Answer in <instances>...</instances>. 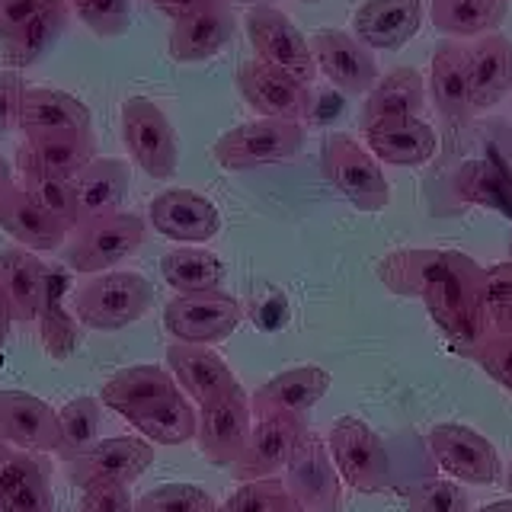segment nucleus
I'll list each match as a JSON object with an SVG mask.
<instances>
[{
  "instance_id": "1",
  "label": "nucleus",
  "mask_w": 512,
  "mask_h": 512,
  "mask_svg": "<svg viewBox=\"0 0 512 512\" xmlns=\"http://www.w3.org/2000/svg\"><path fill=\"white\" fill-rule=\"evenodd\" d=\"M378 279L400 298L426 304L432 324L461 356H474L493 333L484 301V266L458 250H391L378 266Z\"/></svg>"
},
{
  "instance_id": "2",
  "label": "nucleus",
  "mask_w": 512,
  "mask_h": 512,
  "mask_svg": "<svg viewBox=\"0 0 512 512\" xmlns=\"http://www.w3.org/2000/svg\"><path fill=\"white\" fill-rule=\"evenodd\" d=\"M154 288L151 282L132 269L96 272L74 292V314L80 327L96 333H116L132 327L151 311Z\"/></svg>"
},
{
  "instance_id": "3",
  "label": "nucleus",
  "mask_w": 512,
  "mask_h": 512,
  "mask_svg": "<svg viewBox=\"0 0 512 512\" xmlns=\"http://www.w3.org/2000/svg\"><path fill=\"white\" fill-rule=\"evenodd\" d=\"M320 173L359 212L375 215L391 202L388 176H384L375 154L352 135L333 132L324 138V144H320Z\"/></svg>"
},
{
  "instance_id": "4",
  "label": "nucleus",
  "mask_w": 512,
  "mask_h": 512,
  "mask_svg": "<svg viewBox=\"0 0 512 512\" xmlns=\"http://www.w3.org/2000/svg\"><path fill=\"white\" fill-rule=\"evenodd\" d=\"M148 240V221L135 212H116L77 224L64 247V263L74 272H109L112 266L135 256Z\"/></svg>"
},
{
  "instance_id": "5",
  "label": "nucleus",
  "mask_w": 512,
  "mask_h": 512,
  "mask_svg": "<svg viewBox=\"0 0 512 512\" xmlns=\"http://www.w3.org/2000/svg\"><path fill=\"white\" fill-rule=\"evenodd\" d=\"M304 141H308V132H304L301 122H285V119H256V122H244L224 132L212 157L224 170L244 173V170H260V167H272V164H285L304 151Z\"/></svg>"
},
{
  "instance_id": "6",
  "label": "nucleus",
  "mask_w": 512,
  "mask_h": 512,
  "mask_svg": "<svg viewBox=\"0 0 512 512\" xmlns=\"http://www.w3.org/2000/svg\"><path fill=\"white\" fill-rule=\"evenodd\" d=\"M122 141L135 164L151 180H170L180 164V141L151 96H128L122 103Z\"/></svg>"
},
{
  "instance_id": "7",
  "label": "nucleus",
  "mask_w": 512,
  "mask_h": 512,
  "mask_svg": "<svg viewBox=\"0 0 512 512\" xmlns=\"http://www.w3.org/2000/svg\"><path fill=\"white\" fill-rule=\"evenodd\" d=\"M330 458L343 484L356 493H381L391 477V458L381 436L359 416H340L327 436Z\"/></svg>"
},
{
  "instance_id": "8",
  "label": "nucleus",
  "mask_w": 512,
  "mask_h": 512,
  "mask_svg": "<svg viewBox=\"0 0 512 512\" xmlns=\"http://www.w3.org/2000/svg\"><path fill=\"white\" fill-rule=\"evenodd\" d=\"M244 320V304L234 295L221 292H196V295H176L164 308V327L176 343H196L215 346L237 330Z\"/></svg>"
},
{
  "instance_id": "9",
  "label": "nucleus",
  "mask_w": 512,
  "mask_h": 512,
  "mask_svg": "<svg viewBox=\"0 0 512 512\" xmlns=\"http://www.w3.org/2000/svg\"><path fill=\"white\" fill-rule=\"evenodd\" d=\"M282 484L292 500L311 512H343V477L330 458L327 442L314 429H304L292 458L285 464Z\"/></svg>"
},
{
  "instance_id": "10",
  "label": "nucleus",
  "mask_w": 512,
  "mask_h": 512,
  "mask_svg": "<svg viewBox=\"0 0 512 512\" xmlns=\"http://www.w3.org/2000/svg\"><path fill=\"white\" fill-rule=\"evenodd\" d=\"M247 39L260 61L272 64L279 71H288L292 77L304 80V84H314L317 64L311 55V39H304V32L279 7L272 4L250 7Z\"/></svg>"
},
{
  "instance_id": "11",
  "label": "nucleus",
  "mask_w": 512,
  "mask_h": 512,
  "mask_svg": "<svg viewBox=\"0 0 512 512\" xmlns=\"http://www.w3.org/2000/svg\"><path fill=\"white\" fill-rule=\"evenodd\" d=\"M151 464H154V445L144 436H112V439H100L90 452L64 461V477L80 490L96 484L132 487Z\"/></svg>"
},
{
  "instance_id": "12",
  "label": "nucleus",
  "mask_w": 512,
  "mask_h": 512,
  "mask_svg": "<svg viewBox=\"0 0 512 512\" xmlns=\"http://www.w3.org/2000/svg\"><path fill=\"white\" fill-rule=\"evenodd\" d=\"M237 90L250 109L260 112L263 119H285L304 122L311 116V84L292 77L288 71L272 68V64L253 58L237 68Z\"/></svg>"
},
{
  "instance_id": "13",
  "label": "nucleus",
  "mask_w": 512,
  "mask_h": 512,
  "mask_svg": "<svg viewBox=\"0 0 512 512\" xmlns=\"http://www.w3.org/2000/svg\"><path fill=\"white\" fill-rule=\"evenodd\" d=\"M426 445L436 464L455 480L477 487H490L500 480V455L487 436L464 423H439L429 429Z\"/></svg>"
},
{
  "instance_id": "14",
  "label": "nucleus",
  "mask_w": 512,
  "mask_h": 512,
  "mask_svg": "<svg viewBox=\"0 0 512 512\" xmlns=\"http://www.w3.org/2000/svg\"><path fill=\"white\" fill-rule=\"evenodd\" d=\"M253 429V410H250V397L247 391L237 388L231 394H224L212 404L199 407V452L208 464H218V468H231L240 458L244 445L250 439Z\"/></svg>"
},
{
  "instance_id": "15",
  "label": "nucleus",
  "mask_w": 512,
  "mask_h": 512,
  "mask_svg": "<svg viewBox=\"0 0 512 512\" xmlns=\"http://www.w3.org/2000/svg\"><path fill=\"white\" fill-rule=\"evenodd\" d=\"M304 429H308L304 416H292V413L260 416L250 429L244 452L231 464L234 477L240 484H247V480L276 477L279 471H285V464L292 458L298 439L304 436Z\"/></svg>"
},
{
  "instance_id": "16",
  "label": "nucleus",
  "mask_w": 512,
  "mask_h": 512,
  "mask_svg": "<svg viewBox=\"0 0 512 512\" xmlns=\"http://www.w3.org/2000/svg\"><path fill=\"white\" fill-rule=\"evenodd\" d=\"M311 55L317 71L324 74L336 90L349 96L368 93L378 80V64L372 58V48H365L346 29H317L311 36Z\"/></svg>"
},
{
  "instance_id": "17",
  "label": "nucleus",
  "mask_w": 512,
  "mask_h": 512,
  "mask_svg": "<svg viewBox=\"0 0 512 512\" xmlns=\"http://www.w3.org/2000/svg\"><path fill=\"white\" fill-rule=\"evenodd\" d=\"M237 32V20L228 0H205L189 10L170 29V58L176 64H202L221 55Z\"/></svg>"
},
{
  "instance_id": "18",
  "label": "nucleus",
  "mask_w": 512,
  "mask_h": 512,
  "mask_svg": "<svg viewBox=\"0 0 512 512\" xmlns=\"http://www.w3.org/2000/svg\"><path fill=\"white\" fill-rule=\"evenodd\" d=\"M148 221L160 237L176 244H205L221 231V212L196 189H164L151 199Z\"/></svg>"
},
{
  "instance_id": "19",
  "label": "nucleus",
  "mask_w": 512,
  "mask_h": 512,
  "mask_svg": "<svg viewBox=\"0 0 512 512\" xmlns=\"http://www.w3.org/2000/svg\"><path fill=\"white\" fill-rule=\"evenodd\" d=\"M96 157V138L90 132H58L26 138L16 151V167L23 180L29 176H55V180H74Z\"/></svg>"
},
{
  "instance_id": "20",
  "label": "nucleus",
  "mask_w": 512,
  "mask_h": 512,
  "mask_svg": "<svg viewBox=\"0 0 512 512\" xmlns=\"http://www.w3.org/2000/svg\"><path fill=\"white\" fill-rule=\"evenodd\" d=\"M429 96L448 132H461V128L471 125L474 103L468 87V68H464V45H458L455 39H442L436 52H432Z\"/></svg>"
},
{
  "instance_id": "21",
  "label": "nucleus",
  "mask_w": 512,
  "mask_h": 512,
  "mask_svg": "<svg viewBox=\"0 0 512 512\" xmlns=\"http://www.w3.org/2000/svg\"><path fill=\"white\" fill-rule=\"evenodd\" d=\"M0 228H4L16 244L32 253H48L68 244L71 228L29 196L26 186L0 189Z\"/></svg>"
},
{
  "instance_id": "22",
  "label": "nucleus",
  "mask_w": 512,
  "mask_h": 512,
  "mask_svg": "<svg viewBox=\"0 0 512 512\" xmlns=\"http://www.w3.org/2000/svg\"><path fill=\"white\" fill-rule=\"evenodd\" d=\"M423 26V0H362L352 36L372 52H397Z\"/></svg>"
},
{
  "instance_id": "23",
  "label": "nucleus",
  "mask_w": 512,
  "mask_h": 512,
  "mask_svg": "<svg viewBox=\"0 0 512 512\" xmlns=\"http://www.w3.org/2000/svg\"><path fill=\"white\" fill-rule=\"evenodd\" d=\"M167 368L180 384V391L196 400V404H212V400L231 394L237 388V378L212 346L196 343H173L167 346Z\"/></svg>"
},
{
  "instance_id": "24",
  "label": "nucleus",
  "mask_w": 512,
  "mask_h": 512,
  "mask_svg": "<svg viewBox=\"0 0 512 512\" xmlns=\"http://www.w3.org/2000/svg\"><path fill=\"white\" fill-rule=\"evenodd\" d=\"M0 436L23 452H55L58 413L42 397L26 391H0Z\"/></svg>"
},
{
  "instance_id": "25",
  "label": "nucleus",
  "mask_w": 512,
  "mask_h": 512,
  "mask_svg": "<svg viewBox=\"0 0 512 512\" xmlns=\"http://www.w3.org/2000/svg\"><path fill=\"white\" fill-rule=\"evenodd\" d=\"M365 148L391 167H426L439 151V135L420 116L384 119L362 128Z\"/></svg>"
},
{
  "instance_id": "26",
  "label": "nucleus",
  "mask_w": 512,
  "mask_h": 512,
  "mask_svg": "<svg viewBox=\"0 0 512 512\" xmlns=\"http://www.w3.org/2000/svg\"><path fill=\"white\" fill-rule=\"evenodd\" d=\"M48 269L36 253L26 247L0 250V295L13 314V324H32L42 311V301L48 292Z\"/></svg>"
},
{
  "instance_id": "27",
  "label": "nucleus",
  "mask_w": 512,
  "mask_h": 512,
  "mask_svg": "<svg viewBox=\"0 0 512 512\" xmlns=\"http://www.w3.org/2000/svg\"><path fill=\"white\" fill-rule=\"evenodd\" d=\"M330 391V372L320 365H298L269 378L250 394V410L253 416H272V413H292L304 416L317 400H324Z\"/></svg>"
},
{
  "instance_id": "28",
  "label": "nucleus",
  "mask_w": 512,
  "mask_h": 512,
  "mask_svg": "<svg viewBox=\"0 0 512 512\" xmlns=\"http://www.w3.org/2000/svg\"><path fill=\"white\" fill-rule=\"evenodd\" d=\"M464 68H468L474 112L493 109L512 90V42L503 32L474 39L471 45H464Z\"/></svg>"
},
{
  "instance_id": "29",
  "label": "nucleus",
  "mask_w": 512,
  "mask_h": 512,
  "mask_svg": "<svg viewBox=\"0 0 512 512\" xmlns=\"http://www.w3.org/2000/svg\"><path fill=\"white\" fill-rule=\"evenodd\" d=\"M132 186V167L122 157H93L74 176L77 189V224L122 212Z\"/></svg>"
},
{
  "instance_id": "30",
  "label": "nucleus",
  "mask_w": 512,
  "mask_h": 512,
  "mask_svg": "<svg viewBox=\"0 0 512 512\" xmlns=\"http://www.w3.org/2000/svg\"><path fill=\"white\" fill-rule=\"evenodd\" d=\"M16 128L26 138H39L58 132H90L93 119H90V106L71 93L52 87H26Z\"/></svg>"
},
{
  "instance_id": "31",
  "label": "nucleus",
  "mask_w": 512,
  "mask_h": 512,
  "mask_svg": "<svg viewBox=\"0 0 512 512\" xmlns=\"http://www.w3.org/2000/svg\"><path fill=\"white\" fill-rule=\"evenodd\" d=\"M176 391H180V384L170 375V368L132 365V368H122V372H116L103 384L100 400L109 410H116L119 416H125V420L132 423L135 416L148 413L151 407L173 397Z\"/></svg>"
},
{
  "instance_id": "32",
  "label": "nucleus",
  "mask_w": 512,
  "mask_h": 512,
  "mask_svg": "<svg viewBox=\"0 0 512 512\" xmlns=\"http://www.w3.org/2000/svg\"><path fill=\"white\" fill-rule=\"evenodd\" d=\"M426 106V80L416 68H394L375 80V87L365 93L362 106V128L384 122L420 116Z\"/></svg>"
},
{
  "instance_id": "33",
  "label": "nucleus",
  "mask_w": 512,
  "mask_h": 512,
  "mask_svg": "<svg viewBox=\"0 0 512 512\" xmlns=\"http://www.w3.org/2000/svg\"><path fill=\"white\" fill-rule=\"evenodd\" d=\"M68 20H71V0H55L52 7H45L42 13L32 16L20 32H13L4 42V58L10 68L23 71V68H32V64H39L52 52L64 32H68Z\"/></svg>"
},
{
  "instance_id": "34",
  "label": "nucleus",
  "mask_w": 512,
  "mask_h": 512,
  "mask_svg": "<svg viewBox=\"0 0 512 512\" xmlns=\"http://www.w3.org/2000/svg\"><path fill=\"white\" fill-rule=\"evenodd\" d=\"M509 0H432L429 20L445 39H480L503 26Z\"/></svg>"
},
{
  "instance_id": "35",
  "label": "nucleus",
  "mask_w": 512,
  "mask_h": 512,
  "mask_svg": "<svg viewBox=\"0 0 512 512\" xmlns=\"http://www.w3.org/2000/svg\"><path fill=\"white\" fill-rule=\"evenodd\" d=\"M39 333H42V346L48 352V359L64 362L74 356V349L80 343V320L68 308V276L52 269V279H48V292L39 311Z\"/></svg>"
},
{
  "instance_id": "36",
  "label": "nucleus",
  "mask_w": 512,
  "mask_h": 512,
  "mask_svg": "<svg viewBox=\"0 0 512 512\" xmlns=\"http://www.w3.org/2000/svg\"><path fill=\"white\" fill-rule=\"evenodd\" d=\"M160 276L176 295H196V292H215L224 285V263L221 256L202 247H180L170 250L160 260Z\"/></svg>"
},
{
  "instance_id": "37",
  "label": "nucleus",
  "mask_w": 512,
  "mask_h": 512,
  "mask_svg": "<svg viewBox=\"0 0 512 512\" xmlns=\"http://www.w3.org/2000/svg\"><path fill=\"white\" fill-rule=\"evenodd\" d=\"M132 426L151 445H186L189 439H196V432H199V410L192 407V400L183 391H176L173 397L160 400L148 413L135 416Z\"/></svg>"
},
{
  "instance_id": "38",
  "label": "nucleus",
  "mask_w": 512,
  "mask_h": 512,
  "mask_svg": "<svg viewBox=\"0 0 512 512\" xmlns=\"http://www.w3.org/2000/svg\"><path fill=\"white\" fill-rule=\"evenodd\" d=\"M100 423H103V400L96 397H77L58 413V448L55 455L61 461H71L77 455L90 452L100 442Z\"/></svg>"
},
{
  "instance_id": "39",
  "label": "nucleus",
  "mask_w": 512,
  "mask_h": 512,
  "mask_svg": "<svg viewBox=\"0 0 512 512\" xmlns=\"http://www.w3.org/2000/svg\"><path fill=\"white\" fill-rule=\"evenodd\" d=\"M212 493L196 484H160L135 500V512H215Z\"/></svg>"
},
{
  "instance_id": "40",
  "label": "nucleus",
  "mask_w": 512,
  "mask_h": 512,
  "mask_svg": "<svg viewBox=\"0 0 512 512\" xmlns=\"http://www.w3.org/2000/svg\"><path fill=\"white\" fill-rule=\"evenodd\" d=\"M71 10L100 39H116L132 26V0H71Z\"/></svg>"
},
{
  "instance_id": "41",
  "label": "nucleus",
  "mask_w": 512,
  "mask_h": 512,
  "mask_svg": "<svg viewBox=\"0 0 512 512\" xmlns=\"http://www.w3.org/2000/svg\"><path fill=\"white\" fill-rule=\"evenodd\" d=\"M29 196L36 199L48 215H55L68 228H77V189L74 180H55V176H29L23 180Z\"/></svg>"
},
{
  "instance_id": "42",
  "label": "nucleus",
  "mask_w": 512,
  "mask_h": 512,
  "mask_svg": "<svg viewBox=\"0 0 512 512\" xmlns=\"http://www.w3.org/2000/svg\"><path fill=\"white\" fill-rule=\"evenodd\" d=\"M285 484L279 477H263V480H247L240 484L228 500L218 503L215 512H276V506L285 500Z\"/></svg>"
},
{
  "instance_id": "43",
  "label": "nucleus",
  "mask_w": 512,
  "mask_h": 512,
  "mask_svg": "<svg viewBox=\"0 0 512 512\" xmlns=\"http://www.w3.org/2000/svg\"><path fill=\"white\" fill-rule=\"evenodd\" d=\"M45 471H52V461L39 452H10L7 458H0V509L13 500L32 477H39Z\"/></svg>"
},
{
  "instance_id": "44",
  "label": "nucleus",
  "mask_w": 512,
  "mask_h": 512,
  "mask_svg": "<svg viewBox=\"0 0 512 512\" xmlns=\"http://www.w3.org/2000/svg\"><path fill=\"white\" fill-rule=\"evenodd\" d=\"M471 500L455 480H426L407 500L410 512H468Z\"/></svg>"
},
{
  "instance_id": "45",
  "label": "nucleus",
  "mask_w": 512,
  "mask_h": 512,
  "mask_svg": "<svg viewBox=\"0 0 512 512\" xmlns=\"http://www.w3.org/2000/svg\"><path fill=\"white\" fill-rule=\"evenodd\" d=\"M484 372L506 388L512 394V336L506 333H490L484 343L477 346V352L471 356Z\"/></svg>"
},
{
  "instance_id": "46",
  "label": "nucleus",
  "mask_w": 512,
  "mask_h": 512,
  "mask_svg": "<svg viewBox=\"0 0 512 512\" xmlns=\"http://www.w3.org/2000/svg\"><path fill=\"white\" fill-rule=\"evenodd\" d=\"M80 512H135L128 484H96L80 496Z\"/></svg>"
},
{
  "instance_id": "47",
  "label": "nucleus",
  "mask_w": 512,
  "mask_h": 512,
  "mask_svg": "<svg viewBox=\"0 0 512 512\" xmlns=\"http://www.w3.org/2000/svg\"><path fill=\"white\" fill-rule=\"evenodd\" d=\"M0 512H55V496H52V471L32 477L29 484L7 500Z\"/></svg>"
},
{
  "instance_id": "48",
  "label": "nucleus",
  "mask_w": 512,
  "mask_h": 512,
  "mask_svg": "<svg viewBox=\"0 0 512 512\" xmlns=\"http://www.w3.org/2000/svg\"><path fill=\"white\" fill-rule=\"evenodd\" d=\"M26 80L20 71H0V135H10L16 122H20V106H23Z\"/></svg>"
},
{
  "instance_id": "49",
  "label": "nucleus",
  "mask_w": 512,
  "mask_h": 512,
  "mask_svg": "<svg viewBox=\"0 0 512 512\" xmlns=\"http://www.w3.org/2000/svg\"><path fill=\"white\" fill-rule=\"evenodd\" d=\"M52 4L55 0H0V42H7L13 32H20L32 16Z\"/></svg>"
},
{
  "instance_id": "50",
  "label": "nucleus",
  "mask_w": 512,
  "mask_h": 512,
  "mask_svg": "<svg viewBox=\"0 0 512 512\" xmlns=\"http://www.w3.org/2000/svg\"><path fill=\"white\" fill-rule=\"evenodd\" d=\"M148 4L154 10H160L164 16H170V20H180V16H186L189 10H196L199 4H205V0H148Z\"/></svg>"
},
{
  "instance_id": "51",
  "label": "nucleus",
  "mask_w": 512,
  "mask_h": 512,
  "mask_svg": "<svg viewBox=\"0 0 512 512\" xmlns=\"http://www.w3.org/2000/svg\"><path fill=\"white\" fill-rule=\"evenodd\" d=\"M490 324H493V333H506V336H512V295L490 314Z\"/></svg>"
},
{
  "instance_id": "52",
  "label": "nucleus",
  "mask_w": 512,
  "mask_h": 512,
  "mask_svg": "<svg viewBox=\"0 0 512 512\" xmlns=\"http://www.w3.org/2000/svg\"><path fill=\"white\" fill-rule=\"evenodd\" d=\"M10 324H13V314H10V308H7L4 295H0V349H4L7 336H10Z\"/></svg>"
},
{
  "instance_id": "53",
  "label": "nucleus",
  "mask_w": 512,
  "mask_h": 512,
  "mask_svg": "<svg viewBox=\"0 0 512 512\" xmlns=\"http://www.w3.org/2000/svg\"><path fill=\"white\" fill-rule=\"evenodd\" d=\"M276 512H311V509H308V506H301L298 500H292V496L285 493V500L276 506Z\"/></svg>"
},
{
  "instance_id": "54",
  "label": "nucleus",
  "mask_w": 512,
  "mask_h": 512,
  "mask_svg": "<svg viewBox=\"0 0 512 512\" xmlns=\"http://www.w3.org/2000/svg\"><path fill=\"white\" fill-rule=\"evenodd\" d=\"M7 186H13V170L7 164V157L0 154V189H7Z\"/></svg>"
},
{
  "instance_id": "55",
  "label": "nucleus",
  "mask_w": 512,
  "mask_h": 512,
  "mask_svg": "<svg viewBox=\"0 0 512 512\" xmlns=\"http://www.w3.org/2000/svg\"><path fill=\"white\" fill-rule=\"evenodd\" d=\"M477 512H512V500H500V503H487L484 509Z\"/></svg>"
},
{
  "instance_id": "56",
  "label": "nucleus",
  "mask_w": 512,
  "mask_h": 512,
  "mask_svg": "<svg viewBox=\"0 0 512 512\" xmlns=\"http://www.w3.org/2000/svg\"><path fill=\"white\" fill-rule=\"evenodd\" d=\"M228 4H244V7H260V4H276V0H228Z\"/></svg>"
},
{
  "instance_id": "57",
  "label": "nucleus",
  "mask_w": 512,
  "mask_h": 512,
  "mask_svg": "<svg viewBox=\"0 0 512 512\" xmlns=\"http://www.w3.org/2000/svg\"><path fill=\"white\" fill-rule=\"evenodd\" d=\"M13 452V448H10V442L4 439V436H0V458H7Z\"/></svg>"
},
{
  "instance_id": "58",
  "label": "nucleus",
  "mask_w": 512,
  "mask_h": 512,
  "mask_svg": "<svg viewBox=\"0 0 512 512\" xmlns=\"http://www.w3.org/2000/svg\"><path fill=\"white\" fill-rule=\"evenodd\" d=\"M506 490L512 493V468H509V474H506Z\"/></svg>"
},
{
  "instance_id": "59",
  "label": "nucleus",
  "mask_w": 512,
  "mask_h": 512,
  "mask_svg": "<svg viewBox=\"0 0 512 512\" xmlns=\"http://www.w3.org/2000/svg\"><path fill=\"white\" fill-rule=\"evenodd\" d=\"M301 4H317V0H301Z\"/></svg>"
},
{
  "instance_id": "60",
  "label": "nucleus",
  "mask_w": 512,
  "mask_h": 512,
  "mask_svg": "<svg viewBox=\"0 0 512 512\" xmlns=\"http://www.w3.org/2000/svg\"><path fill=\"white\" fill-rule=\"evenodd\" d=\"M509 260H512V240H509Z\"/></svg>"
}]
</instances>
